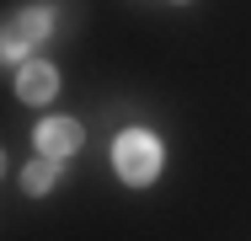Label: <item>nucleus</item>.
<instances>
[{
    "label": "nucleus",
    "instance_id": "3",
    "mask_svg": "<svg viewBox=\"0 0 251 241\" xmlns=\"http://www.w3.org/2000/svg\"><path fill=\"white\" fill-rule=\"evenodd\" d=\"M16 91H22V102H49L53 91H59V75H53V64H22V75H16Z\"/></svg>",
    "mask_w": 251,
    "mask_h": 241
},
{
    "label": "nucleus",
    "instance_id": "1",
    "mask_svg": "<svg viewBox=\"0 0 251 241\" xmlns=\"http://www.w3.org/2000/svg\"><path fill=\"white\" fill-rule=\"evenodd\" d=\"M112 166H118V177L123 182H150L155 172H160V145H155V134H145V129H128V134H118V145H112Z\"/></svg>",
    "mask_w": 251,
    "mask_h": 241
},
{
    "label": "nucleus",
    "instance_id": "5",
    "mask_svg": "<svg viewBox=\"0 0 251 241\" xmlns=\"http://www.w3.org/2000/svg\"><path fill=\"white\" fill-rule=\"evenodd\" d=\"M53 177H59V166H53V155H43V161H32V166L22 172V188L27 193H49Z\"/></svg>",
    "mask_w": 251,
    "mask_h": 241
},
{
    "label": "nucleus",
    "instance_id": "2",
    "mask_svg": "<svg viewBox=\"0 0 251 241\" xmlns=\"http://www.w3.org/2000/svg\"><path fill=\"white\" fill-rule=\"evenodd\" d=\"M43 38H49V11H16L0 22V59H22Z\"/></svg>",
    "mask_w": 251,
    "mask_h": 241
},
{
    "label": "nucleus",
    "instance_id": "4",
    "mask_svg": "<svg viewBox=\"0 0 251 241\" xmlns=\"http://www.w3.org/2000/svg\"><path fill=\"white\" fill-rule=\"evenodd\" d=\"M38 150H43V155H70V150H80V123L49 118V123L38 129Z\"/></svg>",
    "mask_w": 251,
    "mask_h": 241
}]
</instances>
